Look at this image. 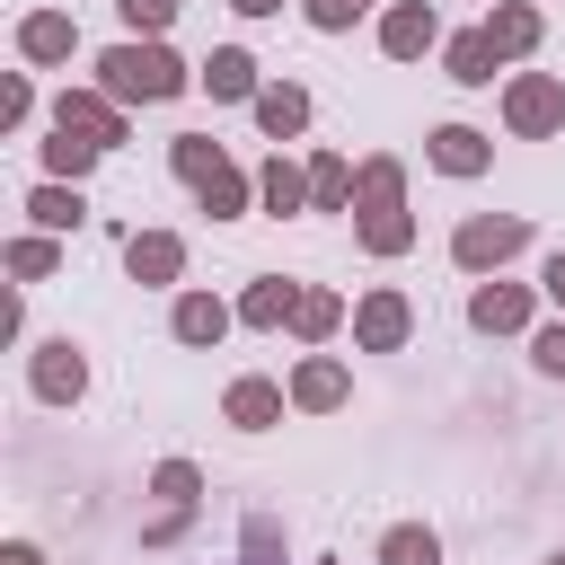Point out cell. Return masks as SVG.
Segmentation results:
<instances>
[{
    "label": "cell",
    "mask_w": 565,
    "mask_h": 565,
    "mask_svg": "<svg viewBox=\"0 0 565 565\" xmlns=\"http://www.w3.org/2000/svg\"><path fill=\"white\" fill-rule=\"evenodd\" d=\"M106 88H115V97H177L185 71H177L159 44H115V53H106Z\"/></svg>",
    "instance_id": "6da1fadb"
},
{
    "label": "cell",
    "mask_w": 565,
    "mask_h": 565,
    "mask_svg": "<svg viewBox=\"0 0 565 565\" xmlns=\"http://www.w3.org/2000/svg\"><path fill=\"white\" fill-rule=\"evenodd\" d=\"M177 168L203 185V203H212V212H230V203H238V177L221 168V150H203V141H177Z\"/></svg>",
    "instance_id": "7a4b0ae2"
},
{
    "label": "cell",
    "mask_w": 565,
    "mask_h": 565,
    "mask_svg": "<svg viewBox=\"0 0 565 565\" xmlns=\"http://www.w3.org/2000/svg\"><path fill=\"white\" fill-rule=\"evenodd\" d=\"M512 247H521V221H468V230H459V256H468V265L512 256Z\"/></svg>",
    "instance_id": "3957f363"
},
{
    "label": "cell",
    "mask_w": 565,
    "mask_h": 565,
    "mask_svg": "<svg viewBox=\"0 0 565 565\" xmlns=\"http://www.w3.org/2000/svg\"><path fill=\"white\" fill-rule=\"evenodd\" d=\"M203 88L212 97H247V53H212L203 62Z\"/></svg>",
    "instance_id": "277c9868"
},
{
    "label": "cell",
    "mask_w": 565,
    "mask_h": 565,
    "mask_svg": "<svg viewBox=\"0 0 565 565\" xmlns=\"http://www.w3.org/2000/svg\"><path fill=\"white\" fill-rule=\"evenodd\" d=\"M512 124H530V132H539V124H556V88H547V79L512 88Z\"/></svg>",
    "instance_id": "5b68a950"
},
{
    "label": "cell",
    "mask_w": 565,
    "mask_h": 565,
    "mask_svg": "<svg viewBox=\"0 0 565 565\" xmlns=\"http://www.w3.org/2000/svg\"><path fill=\"white\" fill-rule=\"evenodd\" d=\"M424 44H433V18L424 9H397L388 18V53H424Z\"/></svg>",
    "instance_id": "8992f818"
},
{
    "label": "cell",
    "mask_w": 565,
    "mask_h": 565,
    "mask_svg": "<svg viewBox=\"0 0 565 565\" xmlns=\"http://www.w3.org/2000/svg\"><path fill=\"white\" fill-rule=\"evenodd\" d=\"M486 62H494V44H486V35H459V44H450V79H494Z\"/></svg>",
    "instance_id": "52a82bcc"
},
{
    "label": "cell",
    "mask_w": 565,
    "mask_h": 565,
    "mask_svg": "<svg viewBox=\"0 0 565 565\" xmlns=\"http://www.w3.org/2000/svg\"><path fill=\"white\" fill-rule=\"evenodd\" d=\"M256 115H265V132H291L309 106H300V88H265V97H256Z\"/></svg>",
    "instance_id": "ba28073f"
},
{
    "label": "cell",
    "mask_w": 565,
    "mask_h": 565,
    "mask_svg": "<svg viewBox=\"0 0 565 565\" xmlns=\"http://www.w3.org/2000/svg\"><path fill=\"white\" fill-rule=\"evenodd\" d=\"M44 397H79V353H71V344L44 353Z\"/></svg>",
    "instance_id": "9c48e42d"
},
{
    "label": "cell",
    "mask_w": 565,
    "mask_h": 565,
    "mask_svg": "<svg viewBox=\"0 0 565 565\" xmlns=\"http://www.w3.org/2000/svg\"><path fill=\"white\" fill-rule=\"evenodd\" d=\"M177 335H185V344H212V335H221V309H212V300H185V309H177Z\"/></svg>",
    "instance_id": "30bf717a"
},
{
    "label": "cell",
    "mask_w": 565,
    "mask_h": 565,
    "mask_svg": "<svg viewBox=\"0 0 565 565\" xmlns=\"http://www.w3.org/2000/svg\"><path fill=\"white\" fill-rule=\"evenodd\" d=\"M362 335H371V344H397V335H406V309H397V300H371V309H362Z\"/></svg>",
    "instance_id": "8fae6325"
},
{
    "label": "cell",
    "mask_w": 565,
    "mask_h": 565,
    "mask_svg": "<svg viewBox=\"0 0 565 565\" xmlns=\"http://www.w3.org/2000/svg\"><path fill=\"white\" fill-rule=\"evenodd\" d=\"M230 415H238V424H265V415H274V388H265V380H238V388H230Z\"/></svg>",
    "instance_id": "7c38bea8"
},
{
    "label": "cell",
    "mask_w": 565,
    "mask_h": 565,
    "mask_svg": "<svg viewBox=\"0 0 565 565\" xmlns=\"http://www.w3.org/2000/svg\"><path fill=\"white\" fill-rule=\"evenodd\" d=\"M477 327H521V291H477Z\"/></svg>",
    "instance_id": "4fadbf2b"
},
{
    "label": "cell",
    "mask_w": 565,
    "mask_h": 565,
    "mask_svg": "<svg viewBox=\"0 0 565 565\" xmlns=\"http://www.w3.org/2000/svg\"><path fill=\"white\" fill-rule=\"evenodd\" d=\"M26 53H44V62L71 53V26H62V18H35V26H26Z\"/></svg>",
    "instance_id": "5bb4252c"
},
{
    "label": "cell",
    "mask_w": 565,
    "mask_h": 565,
    "mask_svg": "<svg viewBox=\"0 0 565 565\" xmlns=\"http://www.w3.org/2000/svg\"><path fill=\"white\" fill-rule=\"evenodd\" d=\"M433 159H441V168H477L486 150H477V132H441V141H433Z\"/></svg>",
    "instance_id": "9a60e30c"
},
{
    "label": "cell",
    "mask_w": 565,
    "mask_h": 565,
    "mask_svg": "<svg viewBox=\"0 0 565 565\" xmlns=\"http://www.w3.org/2000/svg\"><path fill=\"white\" fill-rule=\"evenodd\" d=\"M132 274H177V247L168 238H132Z\"/></svg>",
    "instance_id": "2e32d148"
},
{
    "label": "cell",
    "mask_w": 565,
    "mask_h": 565,
    "mask_svg": "<svg viewBox=\"0 0 565 565\" xmlns=\"http://www.w3.org/2000/svg\"><path fill=\"white\" fill-rule=\"evenodd\" d=\"M388 565H433V530H397L388 539Z\"/></svg>",
    "instance_id": "e0dca14e"
},
{
    "label": "cell",
    "mask_w": 565,
    "mask_h": 565,
    "mask_svg": "<svg viewBox=\"0 0 565 565\" xmlns=\"http://www.w3.org/2000/svg\"><path fill=\"white\" fill-rule=\"evenodd\" d=\"M265 203H274V212H291V203H300V177H291V168H282V159H274V168H265Z\"/></svg>",
    "instance_id": "ac0fdd59"
},
{
    "label": "cell",
    "mask_w": 565,
    "mask_h": 565,
    "mask_svg": "<svg viewBox=\"0 0 565 565\" xmlns=\"http://www.w3.org/2000/svg\"><path fill=\"white\" fill-rule=\"evenodd\" d=\"M35 221H53V230H71V221H79V194H53V185H44V194H35Z\"/></svg>",
    "instance_id": "d6986e66"
},
{
    "label": "cell",
    "mask_w": 565,
    "mask_h": 565,
    "mask_svg": "<svg viewBox=\"0 0 565 565\" xmlns=\"http://www.w3.org/2000/svg\"><path fill=\"white\" fill-rule=\"evenodd\" d=\"M300 397H309V406H335V397H344V380L318 362V371H300Z\"/></svg>",
    "instance_id": "ffe728a7"
},
{
    "label": "cell",
    "mask_w": 565,
    "mask_h": 565,
    "mask_svg": "<svg viewBox=\"0 0 565 565\" xmlns=\"http://www.w3.org/2000/svg\"><path fill=\"white\" fill-rule=\"evenodd\" d=\"M168 9H177V0H124V18H132V26H168Z\"/></svg>",
    "instance_id": "44dd1931"
},
{
    "label": "cell",
    "mask_w": 565,
    "mask_h": 565,
    "mask_svg": "<svg viewBox=\"0 0 565 565\" xmlns=\"http://www.w3.org/2000/svg\"><path fill=\"white\" fill-rule=\"evenodd\" d=\"M353 9H362V0H309V18H318V26H344Z\"/></svg>",
    "instance_id": "7402d4cb"
},
{
    "label": "cell",
    "mask_w": 565,
    "mask_h": 565,
    "mask_svg": "<svg viewBox=\"0 0 565 565\" xmlns=\"http://www.w3.org/2000/svg\"><path fill=\"white\" fill-rule=\"evenodd\" d=\"M539 362H547V371H565V327H547V335H539Z\"/></svg>",
    "instance_id": "603a6c76"
},
{
    "label": "cell",
    "mask_w": 565,
    "mask_h": 565,
    "mask_svg": "<svg viewBox=\"0 0 565 565\" xmlns=\"http://www.w3.org/2000/svg\"><path fill=\"white\" fill-rule=\"evenodd\" d=\"M547 291H556V300H565V256H556V265H547Z\"/></svg>",
    "instance_id": "cb8c5ba5"
},
{
    "label": "cell",
    "mask_w": 565,
    "mask_h": 565,
    "mask_svg": "<svg viewBox=\"0 0 565 565\" xmlns=\"http://www.w3.org/2000/svg\"><path fill=\"white\" fill-rule=\"evenodd\" d=\"M238 9H282V0H238Z\"/></svg>",
    "instance_id": "d4e9b609"
},
{
    "label": "cell",
    "mask_w": 565,
    "mask_h": 565,
    "mask_svg": "<svg viewBox=\"0 0 565 565\" xmlns=\"http://www.w3.org/2000/svg\"><path fill=\"white\" fill-rule=\"evenodd\" d=\"M556 565H565V556H556Z\"/></svg>",
    "instance_id": "484cf974"
}]
</instances>
